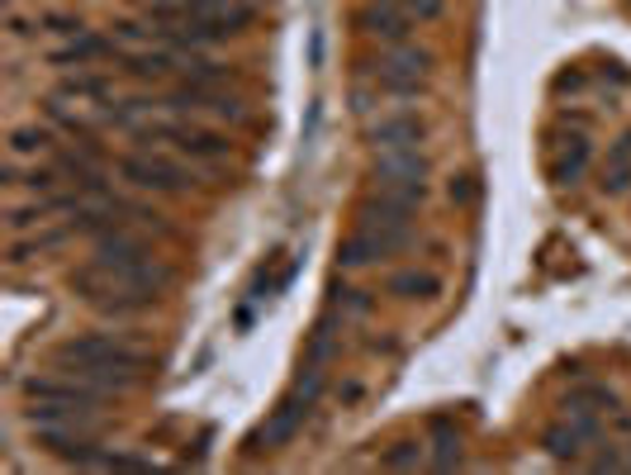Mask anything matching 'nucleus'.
Instances as JSON below:
<instances>
[{"instance_id": "obj_4", "label": "nucleus", "mask_w": 631, "mask_h": 475, "mask_svg": "<svg viewBox=\"0 0 631 475\" xmlns=\"http://www.w3.org/2000/svg\"><path fill=\"white\" fill-rule=\"evenodd\" d=\"M67 286H72L77 300L100 314V319H138V314H152L157 305H162V290L143 286V280H129V276H114L96 267V261H86V267H77L72 276H67Z\"/></svg>"}, {"instance_id": "obj_2", "label": "nucleus", "mask_w": 631, "mask_h": 475, "mask_svg": "<svg viewBox=\"0 0 631 475\" xmlns=\"http://www.w3.org/2000/svg\"><path fill=\"white\" fill-rule=\"evenodd\" d=\"M133 144L138 148H167L186 157V162H200V167H214L223 157H233V133L219 129L214 119H196V115H148L143 125L133 129Z\"/></svg>"}, {"instance_id": "obj_8", "label": "nucleus", "mask_w": 631, "mask_h": 475, "mask_svg": "<svg viewBox=\"0 0 631 475\" xmlns=\"http://www.w3.org/2000/svg\"><path fill=\"white\" fill-rule=\"evenodd\" d=\"M352 24L361 29V39H371L380 48H399V43H413V29H423L404 10V0H361Z\"/></svg>"}, {"instance_id": "obj_12", "label": "nucleus", "mask_w": 631, "mask_h": 475, "mask_svg": "<svg viewBox=\"0 0 631 475\" xmlns=\"http://www.w3.org/2000/svg\"><path fill=\"white\" fill-rule=\"evenodd\" d=\"M384 295H394V300H432V295H442V276L394 271V276H384Z\"/></svg>"}, {"instance_id": "obj_14", "label": "nucleus", "mask_w": 631, "mask_h": 475, "mask_svg": "<svg viewBox=\"0 0 631 475\" xmlns=\"http://www.w3.org/2000/svg\"><path fill=\"white\" fill-rule=\"evenodd\" d=\"M404 10L413 14L418 24H437L447 14V0H404Z\"/></svg>"}, {"instance_id": "obj_7", "label": "nucleus", "mask_w": 631, "mask_h": 475, "mask_svg": "<svg viewBox=\"0 0 631 475\" xmlns=\"http://www.w3.org/2000/svg\"><path fill=\"white\" fill-rule=\"evenodd\" d=\"M124 58H129V43L114 39V33H100V29H81L62 48L48 52V62L62 67V72H86V67H119Z\"/></svg>"}, {"instance_id": "obj_6", "label": "nucleus", "mask_w": 631, "mask_h": 475, "mask_svg": "<svg viewBox=\"0 0 631 475\" xmlns=\"http://www.w3.org/2000/svg\"><path fill=\"white\" fill-rule=\"evenodd\" d=\"M365 81L380 86L384 100H418L432 86V52L418 43L380 48V58L365 67Z\"/></svg>"}, {"instance_id": "obj_9", "label": "nucleus", "mask_w": 631, "mask_h": 475, "mask_svg": "<svg viewBox=\"0 0 631 475\" xmlns=\"http://www.w3.org/2000/svg\"><path fill=\"white\" fill-rule=\"evenodd\" d=\"M20 395L24 399H52V404H77V409H91V414H100L104 404L114 399L110 390H100V385L81 380L72 372H62V376H20Z\"/></svg>"}, {"instance_id": "obj_15", "label": "nucleus", "mask_w": 631, "mask_h": 475, "mask_svg": "<svg viewBox=\"0 0 631 475\" xmlns=\"http://www.w3.org/2000/svg\"><path fill=\"white\" fill-rule=\"evenodd\" d=\"M480 176H455V181H451V200L455 205H480Z\"/></svg>"}, {"instance_id": "obj_5", "label": "nucleus", "mask_w": 631, "mask_h": 475, "mask_svg": "<svg viewBox=\"0 0 631 475\" xmlns=\"http://www.w3.org/2000/svg\"><path fill=\"white\" fill-rule=\"evenodd\" d=\"M110 171L124 176L133 190H148V196H200L204 190L200 162H186V157L167 148H138L119 157L110 152Z\"/></svg>"}, {"instance_id": "obj_3", "label": "nucleus", "mask_w": 631, "mask_h": 475, "mask_svg": "<svg viewBox=\"0 0 631 475\" xmlns=\"http://www.w3.org/2000/svg\"><path fill=\"white\" fill-rule=\"evenodd\" d=\"M91 261L114 276L143 280V286L162 290V295L177 286V267L162 261V253L143 238V228H129V224H114V228H104L100 238H91Z\"/></svg>"}, {"instance_id": "obj_1", "label": "nucleus", "mask_w": 631, "mask_h": 475, "mask_svg": "<svg viewBox=\"0 0 631 475\" xmlns=\"http://www.w3.org/2000/svg\"><path fill=\"white\" fill-rule=\"evenodd\" d=\"M52 362L110 395H129L157 372L152 347H143L133 333H77L52 347Z\"/></svg>"}, {"instance_id": "obj_10", "label": "nucleus", "mask_w": 631, "mask_h": 475, "mask_svg": "<svg viewBox=\"0 0 631 475\" xmlns=\"http://www.w3.org/2000/svg\"><path fill=\"white\" fill-rule=\"evenodd\" d=\"M365 138H371L375 152H384V148H423L428 119L418 115L413 105H390V110L380 105V119L375 125H365Z\"/></svg>"}, {"instance_id": "obj_13", "label": "nucleus", "mask_w": 631, "mask_h": 475, "mask_svg": "<svg viewBox=\"0 0 631 475\" xmlns=\"http://www.w3.org/2000/svg\"><path fill=\"white\" fill-rule=\"evenodd\" d=\"M332 305L347 309V314H371L375 309V295H365V290H352V286H342V290H332Z\"/></svg>"}, {"instance_id": "obj_11", "label": "nucleus", "mask_w": 631, "mask_h": 475, "mask_svg": "<svg viewBox=\"0 0 631 475\" xmlns=\"http://www.w3.org/2000/svg\"><path fill=\"white\" fill-rule=\"evenodd\" d=\"M58 144H62V133L48 125H14L10 129V157L14 162H43V157H52L58 152Z\"/></svg>"}]
</instances>
